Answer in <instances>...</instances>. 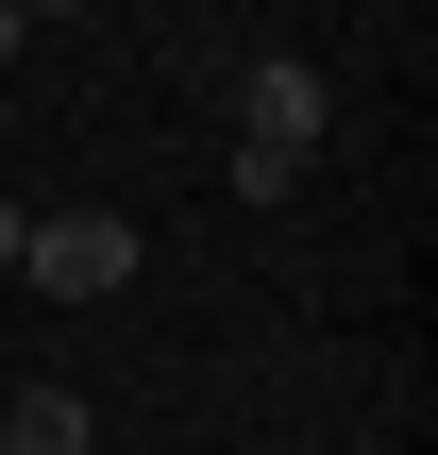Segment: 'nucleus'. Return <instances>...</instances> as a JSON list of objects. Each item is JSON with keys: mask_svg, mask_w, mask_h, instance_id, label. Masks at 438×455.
Masks as SVG:
<instances>
[{"mask_svg": "<svg viewBox=\"0 0 438 455\" xmlns=\"http://www.w3.org/2000/svg\"><path fill=\"white\" fill-rule=\"evenodd\" d=\"M304 169H321V68H304V51H253V68H236V186L287 203Z\"/></svg>", "mask_w": 438, "mask_h": 455, "instance_id": "obj_1", "label": "nucleus"}, {"mask_svg": "<svg viewBox=\"0 0 438 455\" xmlns=\"http://www.w3.org/2000/svg\"><path fill=\"white\" fill-rule=\"evenodd\" d=\"M17 287H51V304H118V287H135V220H118V203H68V220H34Z\"/></svg>", "mask_w": 438, "mask_h": 455, "instance_id": "obj_2", "label": "nucleus"}, {"mask_svg": "<svg viewBox=\"0 0 438 455\" xmlns=\"http://www.w3.org/2000/svg\"><path fill=\"white\" fill-rule=\"evenodd\" d=\"M0 455H101L84 388H0Z\"/></svg>", "mask_w": 438, "mask_h": 455, "instance_id": "obj_3", "label": "nucleus"}, {"mask_svg": "<svg viewBox=\"0 0 438 455\" xmlns=\"http://www.w3.org/2000/svg\"><path fill=\"white\" fill-rule=\"evenodd\" d=\"M17 253H34V203H17V186H0V270H17Z\"/></svg>", "mask_w": 438, "mask_h": 455, "instance_id": "obj_4", "label": "nucleus"}, {"mask_svg": "<svg viewBox=\"0 0 438 455\" xmlns=\"http://www.w3.org/2000/svg\"><path fill=\"white\" fill-rule=\"evenodd\" d=\"M17 17H84V0H17Z\"/></svg>", "mask_w": 438, "mask_h": 455, "instance_id": "obj_5", "label": "nucleus"}]
</instances>
